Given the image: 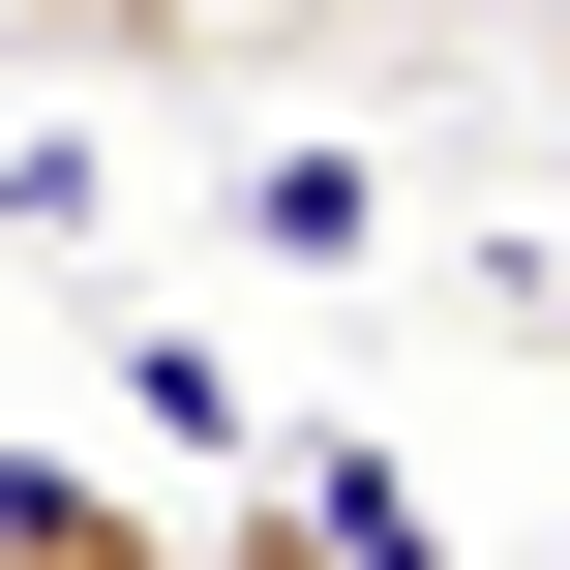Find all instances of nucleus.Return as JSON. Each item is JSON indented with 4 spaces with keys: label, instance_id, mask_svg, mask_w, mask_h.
<instances>
[{
    "label": "nucleus",
    "instance_id": "obj_1",
    "mask_svg": "<svg viewBox=\"0 0 570 570\" xmlns=\"http://www.w3.org/2000/svg\"><path fill=\"white\" fill-rule=\"evenodd\" d=\"M180 30V90H271V60H331V30H391V0H150Z\"/></svg>",
    "mask_w": 570,
    "mask_h": 570
},
{
    "label": "nucleus",
    "instance_id": "obj_2",
    "mask_svg": "<svg viewBox=\"0 0 570 570\" xmlns=\"http://www.w3.org/2000/svg\"><path fill=\"white\" fill-rule=\"evenodd\" d=\"M0 60H90V90H180V30H150V0H0Z\"/></svg>",
    "mask_w": 570,
    "mask_h": 570
},
{
    "label": "nucleus",
    "instance_id": "obj_3",
    "mask_svg": "<svg viewBox=\"0 0 570 570\" xmlns=\"http://www.w3.org/2000/svg\"><path fill=\"white\" fill-rule=\"evenodd\" d=\"M180 570H391V511H361V481H331V511H301V481H271V511H240V541H180Z\"/></svg>",
    "mask_w": 570,
    "mask_h": 570
}]
</instances>
